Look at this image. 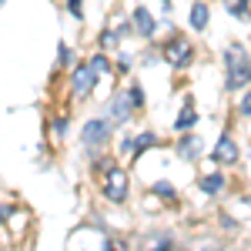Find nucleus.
<instances>
[{
    "instance_id": "nucleus-1",
    "label": "nucleus",
    "mask_w": 251,
    "mask_h": 251,
    "mask_svg": "<svg viewBox=\"0 0 251 251\" xmlns=\"http://www.w3.org/2000/svg\"><path fill=\"white\" fill-rule=\"evenodd\" d=\"M248 84H251V54L241 44H228L225 47V87L241 91Z\"/></svg>"
},
{
    "instance_id": "nucleus-2",
    "label": "nucleus",
    "mask_w": 251,
    "mask_h": 251,
    "mask_svg": "<svg viewBox=\"0 0 251 251\" xmlns=\"http://www.w3.org/2000/svg\"><path fill=\"white\" fill-rule=\"evenodd\" d=\"M164 60L171 64V67H188L194 60V47L188 37H181V34H174L168 44H164Z\"/></svg>"
},
{
    "instance_id": "nucleus-3",
    "label": "nucleus",
    "mask_w": 251,
    "mask_h": 251,
    "mask_svg": "<svg viewBox=\"0 0 251 251\" xmlns=\"http://www.w3.org/2000/svg\"><path fill=\"white\" fill-rule=\"evenodd\" d=\"M104 198L114 201V204H121V201L127 198V171L107 168V177H104Z\"/></svg>"
},
{
    "instance_id": "nucleus-4",
    "label": "nucleus",
    "mask_w": 251,
    "mask_h": 251,
    "mask_svg": "<svg viewBox=\"0 0 251 251\" xmlns=\"http://www.w3.org/2000/svg\"><path fill=\"white\" fill-rule=\"evenodd\" d=\"M94 80H97L94 64H80L77 71H74V80H71V91H74V97H87L91 91H94Z\"/></svg>"
},
{
    "instance_id": "nucleus-5",
    "label": "nucleus",
    "mask_w": 251,
    "mask_h": 251,
    "mask_svg": "<svg viewBox=\"0 0 251 251\" xmlns=\"http://www.w3.org/2000/svg\"><path fill=\"white\" fill-rule=\"evenodd\" d=\"M107 137H111V121H100L97 117V121H87L84 124V137L80 141H84V148H100Z\"/></svg>"
},
{
    "instance_id": "nucleus-6",
    "label": "nucleus",
    "mask_w": 251,
    "mask_h": 251,
    "mask_svg": "<svg viewBox=\"0 0 251 251\" xmlns=\"http://www.w3.org/2000/svg\"><path fill=\"white\" fill-rule=\"evenodd\" d=\"M211 161H218V164H234L238 161V148H234V141L228 134L218 137V144H214V151H211Z\"/></svg>"
},
{
    "instance_id": "nucleus-7",
    "label": "nucleus",
    "mask_w": 251,
    "mask_h": 251,
    "mask_svg": "<svg viewBox=\"0 0 251 251\" xmlns=\"http://www.w3.org/2000/svg\"><path fill=\"white\" fill-rule=\"evenodd\" d=\"M131 111H134V100H131V91H127V94H114V100H111V121H117V124H124V121L131 117Z\"/></svg>"
},
{
    "instance_id": "nucleus-8",
    "label": "nucleus",
    "mask_w": 251,
    "mask_h": 251,
    "mask_svg": "<svg viewBox=\"0 0 251 251\" xmlns=\"http://www.w3.org/2000/svg\"><path fill=\"white\" fill-rule=\"evenodd\" d=\"M134 30L141 34V37H154L157 24H154V17H151V10H144V7H134Z\"/></svg>"
},
{
    "instance_id": "nucleus-9",
    "label": "nucleus",
    "mask_w": 251,
    "mask_h": 251,
    "mask_svg": "<svg viewBox=\"0 0 251 251\" xmlns=\"http://www.w3.org/2000/svg\"><path fill=\"white\" fill-rule=\"evenodd\" d=\"M121 37H124V27H121V24H111V27L100 34V47H107V50H111V47L121 44Z\"/></svg>"
},
{
    "instance_id": "nucleus-10",
    "label": "nucleus",
    "mask_w": 251,
    "mask_h": 251,
    "mask_svg": "<svg viewBox=\"0 0 251 251\" xmlns=\"http://www.w3.org/2000/svg\"><path fill=\"white\" fill-rule=\"evenodd\" d=\"M194 124H198V111H194V104H184V111L177 114L174 127H177V131H188V127H194Z\"/></svg>"
},
{
    "instance_id": "nucleus-11",
    "label": "nucleus",
    "mask_w": 251,
    "mask_h": 251,
    "mask_svg": "<svg viewBox=\"0 0 251 251\" xmlns=\"http://www.w3.org/2000/svg\"><path fill=\"white\" fill-rule=\"evenodd\" d=\"M198 151H201V137L198 134H184V141H181V154L188 157V161H194Z\"/></svg>"
},
{
    "instance_id": "nucleus-12",
    "label": "nucleus",
    "mask_w": 251,
    "mask_h": 251,
    "mask_svg": "<svg viewBox=\"0 0 251 251\" xmlns=\"http://www.w3.org/2000/svg\"><path fill=\"white\" fill-rule=\"evenodd\" d=\"M191 27L194 30H204V27H208V7H204L201 0L191 7Z\"/></svg>"
},
{
    "instance_id": "nucleus-13",
    "label": "nucleus",
    "mask_w": 251,
    "mask_h": 251,
    "mask_svg": "<svg viewBox=\"0 0 251 251\" xmlns=\"http://www.w3.org/2000/svg\"><path fill=\"white\" fill-rule=\"evenodd\" d=\"M201 188L208 194H218L225 188V174H208V177H201Z\"/></svg>"
},
{
    "instance_id": "nucleus-14",
    "label": "nucleus",
    "mask_w": 251,
    "mask_h": 251,
    "mask_svg": "<svg viewBox=\"0 0 251 251\" xmlns=\"http://www.w3.org/2000/svg\"><path fill=\"white\" fill-rule=\"evenodd\" d=\"M154 144H157V137L151 134V131H144V134L137 137V141H131V151H134V154H141L144 148H154Z\"/></svg>"
},
{
    "instance_id": "nucleus-15",
    "label": "nucleus",
    "mask_w": 251,
    "mask_h": 251,
    "mask_svg": "<svg viewBox=\"0 0 251 251\" xmlns=\"http://www.w3.org/2000/svg\"><path fill=\"white\" fill-rule=\"evenodd\" d=\"M225 10L234 17H248V0H225Z\"/></svg>"
},
{
    "instance_id": "nucleus-16",
    "label": "nucleus",
    "mask_w": 251,
    "mask_h": 251,
    "mask_svg": "<svg viewBox=\"0 0 251 251\" xmlns=\"http://www.w3.org/2000/svg\"><path fill=\"white\" fill-rule=\"evenodd\" d=\"M154 191L161 194V198H171V201H174V188L168 184V181H157V184H154Z\"/></svg>"
},
{
    "instance_id": "nucleus-17",
    "label": "nucleus",
    "mask_w": 251,
    "mask_h": 251,
    "mask_svg": "<svg viewBox=\"0 0 251 251\" xmlns=\"http://www.w3.org/2000/svg\"><path fill=\"white\" fill-rule=\"evenodd\" d=\"M54 131H57V137L67 134V117H57V121H54Z\"/></svg>"
},
{
    "instance_id": "nucleus-18",
    "label": "nucleus",
    "mask_w": 251,
    "mask_h": 251,
    "mask_svg": "<svg viewBox=\"0 0 251 251\" xmlns=\"http://www.w3.org/2000/svg\"><path fill=\"white\" fill-rule=\"evenodd\" d=\"M241 114H245V117H251V91H248L245 97H241Z\"/></svg>"
},
{
    "instance_id": "nucleus-19",
    "label": "nucleus",
    "mask_w": 251,
    "mask_h": 251,
    "mask_svg": "<svg viewBox=\"0 0 251 251\" xmlns=\"http://www.w3.org/2000/svg\"><path fill=\"white\" fill-rule=\"evenodd\" d=\"M131 100H134V107L144 104V94H141V87H131Z\"/></svg>"
},
{
    "instance_id": "nucleus-20",
    "label": "nucleus",
    "mask_w": 251,
    "mask_h": 251,
    "mask_svg": "<svg viewBox=\"0 0 251 251\" xmlns=\"http://www.w3.org/2000/svg\"><path fill=\"white\" fill-rule=\"evenodd\" d=\"M57 54H60V64H71V47H64V44H60V50H57Z\"/></svg>"
},
{
    "instance_id": "nucleus-21",
    "label": "nucleus",
    "mask_w": 251,
    "mask_h": 251,
    "mask_svg": "<svg viewBox=\"0 0 251 251\" xmlns=\"http://www.w3.org/2000/svg\"><path fill=\"white\" fill-rule=\"evenodd\" d=\"M67 7H71V14H74V17H80V0H67Z\"/></svg>"
},
{
    "instance_id": "nucleus-22",
    "label": "nucleus",
    "mask_w": 251,
    "mask_h": 251,
    "mask_svg": "<svg viewBox=\"0 0 251 251\" xmlns=\"http://www.w3.org/2000/svg\"><path fill=\"white\" fill-rule=\"evenodd\" d=\"M7 214H10V208H3V204H0V221H3Z\"/></svg>"
},
{
    "instance_id": "nucleus-23",
    "label": "nucleus",
    "mask_w": 251,
    "mask_h": 251,
    "mask_svg": "<svg viewBox=\"0 0 251 251\" xmlns=\"http://www.w3.org/2000/svg\"><path fill=\"white\" fill-rule=\"evenodd\" d=\"M161 3H164V7H171V0H161Z\"/></svg>"
},
{
    "instance_id": "nucleus-24",
    "label": "nucleus",
    "mask_w": 251,
    "mask_h": 251,
    "mask_svg": "<svg viewBox=\"0 0 251 251\" xmlns=\"http://www.w3.org/2000/svg\"><path fill=\"white\" fill-rule=\"evenodd\" d=\"M164 248H168V245H164ZM164 248H157V251H164Z\"/></svg>"
},
{
    "instance_id": "nucleus-25",
    "label": "nucleus",
    "mask_w": 251,
    "mask_h": 251,
    "mask_svg": "<svg viewBox=\"0 0 251 251\" xmlns=\"http://www.w3.org/2000/svg\"><path fill=\"white\" fill-rule=\"evenodd\" d=\"M107 251H114V248H107Z\"/></svg>"
}]
</instances>
